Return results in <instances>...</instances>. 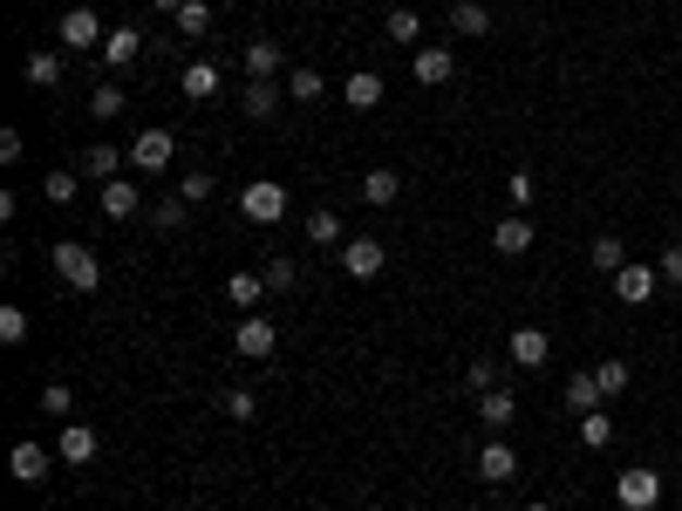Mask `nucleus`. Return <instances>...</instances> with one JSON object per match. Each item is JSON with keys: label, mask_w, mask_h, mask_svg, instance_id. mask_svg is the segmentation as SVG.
<instances>
[{"label": "nucleus", "mask_w": 682, "mask_h": 511, "mask_svg": "<svg viewBox=\"0 0 682 511\" xmlns=\"http://www.w3.org/2000/svg\"><path fill=\"white\" fill-rule=\"evenodd\" d=\"M239 219L281 225V219H287V185H281V177H252V185L239 191Z\"/></svg>", "instance_id": "obj_3"}, {"label": "nucleus", "mask_w": 682, "mask_h": 511, "mask_svg": "<svg viewBox=\"0 0 682 511\" xmlns=\"http://www.w3.org/2000/svg\"><path fill=\"white\" fill-rule=\"evenodd\" d=\"M48 266H55V279H62V287H75V294H96V287H103V260H96L83 239H62L55 252H48Z\"/></svg>", "instance_id": "obj_1"}, {"label": "nucleus", "mask_w": 682, "mask_h": 511, "mask_svg": "<svg viewBox=\"0 0 682 511\" xmlns=\"http://www.w3.org/2000/svg\"><path fill=\"white\" fill-rule=\"evenodd\" d=\"M171 158H178V137H171L164 123H144V130L131 137V171H137V177H158Z\"/></svg>", "instance_id": "obj_2"}, {"label": "nucleus", "mask_w": 682, "mask_h": 511, "mask_svg": "<svg viewBox=\"0 0 682 511\" xmlns=\"http://www.w3.org/2000/svg\"><path fill=\"white\" fill-rule=\"evenodd\" d=\"M533 239H540V225H533V212H505V219L492 225V246L505 252V260H519V252H533Z\"/></svg>", "instance_id": "obj_9"}, {"label": "nucleus", "mask_w": 682, "mask_h": 511, "mask_svg": "<svg viewBox=\"0 0 682 511\" xmlns=\"http://www.w3.org/2000/svg\"><path fill=\"white\" fill-rule=\"evenodd\" d=\"M383 35H389V41H402V48H423V14H417V8H389Z\"/></svg>", "instance_id": "obj_28"}, {"label": "nucleus", "mask_w": 682, "mask_h": 511, "mask_svg": "<svg viewBox=\"0 0 682 511\" xmlns=\"http://www.w3.org/2000/svg\"><path fill=\"white\" fill-rule=\"evenodd\" d=\"M587 266H594V273H608V279H615V273L628 266V246H621L615 233H600V239L587 246Z\"/></svg>", "instance_id": "obj_30"}, {"label": "nucleus", "mask_w": 682, "mask_h": 511, "mask_svg": "<svg viewBox=\"0 0 682 511\" xmlns=\"http://www.w3.org/2000/svg\"><path fill=\"white\" fill-rule=\"evenodd\" d=\"M96 450H103V444H96L89 423H62V437H55V457H62V464H96Z\"/></svg>", "instance_id": "obj_16"}, {"label": "nucleus", "mask_w": 682, "mask_h": 511, "mask_svg": "<svg viewBox=\"0 0 682 511\" xmlns=\"http://www.w3.org/2000/svg\"><path fill=\"white\" fill-rule=\"evenodd\" d=\"M212 191H219V185H212V171H191L185 185H178V198H185V204H206Z\"/></svg>", "instance_id": "obj_43"}, {"label": "nucleus", "mask_w": 682, "mask_h": 511, "mask_svg": "<svg viewBox=\"0 0 682 511\" xmlns=\"http://www.w3.org/2000/svg\"><path fill=\"white\" fill-rule=\"evenodd\" d=\"M287 96L314 110V102H327V75H321V68H287Z\"/></svg>", "instance_id": "obj_29"}, {"label": "nucleus", "mask_w": 682, "mask_h": 511, "mask_svg": "<svg viewBox=\"0 0 682 511\" xmlns=\"http://www.w3.org/2000/svg\"><path fill=\"white\" fill-rule=\"evenodd\" d=\"M580 444H587V450L615 444V416H608V409H587V416H580Z\"/></svg>", "instance_id": "obj_32"}, {"label": "nucleus", "mask_w": 682, "mask_h": 511, "mask_svg": "<svg viewBox=\"0 0 682 511\" xmlns=\"http://www.w3.org/2000/svg\"><path fill=\"white\" fill-rule=\"evenodd\" d=\"M219 83H225V75H219V62H212V55H206V62H185V75H178L185 102H212V96H219Z\"/></svg>", "instance_id": "obj_17"}, {"label": "nucleus", "mask_w": 682, "mask_h": 511, "mask_svg": "<svg viewBox=\"0 0 682 511\" xmlns=\"http://www.w3.org/2000/svg\"><path fill=\"white\" fill-rule=\"evenodd\" d=\"M525 511H553V504H546V498H533V504H525Z\"/></svg>", "instance_id": "obj_47"}, {"label": "nucleus", "mask_w": 682, "mask_h": 511, "mask_svg": "<svg viewBox=\"0 0 682 511\" xmlns=\"http://www.w3.org/2000/svg\"><path fill=\"white\" fill-rule=\"evenodd\" d=\"M308 246H314V252H342V246H348V239H342V219L327 212V204H314V212H308Z\"/></svg>", "instance_id": "obj_22"}, {"label": "nucleus", "mask_w": 682, "mask_h": 511, "mask_svg": "<svg viewBox=\"0 0 682 511\" xmlns=\"http://www.w3.org/2000/svg\"><path fill=\"white\" fill-rule=\"evenodd\" d=\"M594 375H600V396H621L628 382H635V375H628V362H594Z\"/></svg>", "instance_id": "obj_42"}, {"label": "nucleus", "mask_w": 682, "mask_h": 511, "mask_svg": "<svg viewBox=\"0 0 682 511\" xmlns=\"http://www.w3.org/2000/svg\"><path fill=\"white\" fill-rule=\"evenodd\" d=\"M150 219H158V233H178V225L191 219V204L185 198H158V204H150Z\"/></svg>", "instance_id": "obj_36"}, {"label": "nucleus", "mask_w": 682, "mask_h": 511, "mask_svg": "<svg viewBox=\"0 0 682 511\" xmlns=\"http://www.w3.org/2000/svg\"><path fill=\"white\" fill-rule=\"evenodd\" d=\"M505 354H512V369H546L553 362V335H546V327H512Z\"/></svg>", "instance_id": "obj_10"}, {"label": "nucleus", "mask_w": 682, "mask_h": 511, "mask_svg": "<svg viewBox=\"0 0 682 511\" xmlns=\"http://www.w3.org/2000/svg\"><path fill=\"white\" fill-rule=\"evenodd\" d=\"M225 416H233V423H252V416H260V396H252V389H225Z\"/></svg>", "instance_id": "obj_40"}, {"label": "nucleus", "mask_w": 682, "mask_h": 511, "mask_svg": "<svg viewBox=\"0 0 682 511\" xmlns=\"http://www.w3.org/2000/svg\"><path fill=\"white\" fill-rule=\"evenodd\" d=\"M615 504H621V511H655V504H662V471L628 464V471L615 477Z\"/></svg>", "instance_id": "obj_4"}, {"label": "nucleus", "mask_w": 682, "mask_h": 511, "mask_svg": "<svg viewBox=\"0 0 682 511\" xmlns=\"http://www.w3.org/2000/svg\"><path fill=\"white\" fill-rule=\"evenodd\" d=\"M225 300H233V307H260V300H266V273L239 266L233 279H225Z\"/></svg>", "instance_id": "obj_26"}, {"label": "nucleus", "mask_w": 682, "mask_h": 511, "mask_svg": "<svg viewBox=\"0 0 682 511\" xmlns=\"http://www.w3.org/2000/svg\"><path fill=\"white\" fill-rule=\"evenodd\" d=\"M464 389H471V396L505 389V369H498V362H471V369H464Z\"/></svg>", "instance_id": "obj_35"}, {"label": "nucleus", "mask_w": 682, "mask_h": 511, "mask_svg": "<svg viewBox=\"0 0 682 511\" xmlns=\"http://www.w3.org/2000/svg\"><path fill=\"white\" fill-rule=\"evenodd\" d=\"M342 102H348V110H375V102H383V75H375V68H356V75L342 83Z\"/></svg>", "instance_id": "obj_23"}, {"label": "nucleus", "mask_w": 682, "mask_h": 511, "mask_svg": "<svg viewBox=\"0 0 682 511\" xmlns=\"http://www.w3.org/2000/svg\"><path fill=\"white\" fill-rule=\"evenodd\" d=\"M239 62H246V75H252V83H281V75H287L281 41H246V48H239Z\"/></svg>", "instance_id": "obj_12"}, {"label": "nucleus", "mask_w": 682, "mask_h": 511, "mask_svg": "<svg viewBox=\"0 0 682 511\" xmlns=\"http://www.w3.org/2000/svg\"><path fill=\"white\" fill-rule=\"evenodd\" d=\"M396 191H402V177H396V171H383V164L362 171V204H396Z\"/></svg>", "instance_id": "obj_31"}, {"label": "nucleus", "mask_w": 682, "mask_h": 511, "mask_svg": "<svg viewBox=\"0 0 682 511\" xmlns=\"http://www.w3.org/2000/svg\"><path fill=\"white\" fill-rule=\"evenodd\" d=\"M281 102H287V89H281V83H246V96H239V110H246L252 123H266L273 110H281Z\"/></svg>", "instance_id": "obj_24"}, {"label": "nucleus", "mask_w": 682, "mask_h": 511, "mask_svg": "<svg viewBox=\"0 0 682 511\" xmlns=\"http://www.w3.org/2000/svg\"><path fill=\"white\" fill-rule=\"evenodd\" d=\"M75 185H83V171H48L41 177V198L48 204H75Z\"/></svg>", "instance_id": "obj_34"}, {"label": "nucleus", "mask_w": 682, "mask_h": 511, "mask_svg": "<svg viewBox=\"0 0 682 511\" xmlns=\"http://www.w3.org/2000/svg\"><path fill=\"white\" fill-rule=\"evenodd\" d=\"M478 423H485V429H512V423H519V396H512V389L478 396Z\"/></svg>", "instance_id": "obj_19"}, {"label": "nucleus", "mask_w": 682, "mask_h": 511, "mask_svg": "<svg viewBox=\"0 0 682 511\" xmlns=\"http://www.w3.org/2000/svg\"><path fill=\"white\" fill-rule=\"evenodd\" d=\"M8 471H14V484H48V471H55V457H48V450L28 437V444H14V450H8Z\"/></svg>", "instance_id": "obj_13"}, {"label": "nucleus", "mask_w": 682, "mask_h": 511, "mask_svg": "<svg viewBox=\"0 0 682 511\" xmlns=\"http://www.w3.org/2000/svg\"><path fill=\"white\" fill-rule=\"evenodd\" d=\"M600 402H608V396H600V375L594 369H573L567 375V409H573V416H587V409H600Z\"/></svg>", "instance_id": "obj_20"}, {"label": "nucleus", "mask_w": 682, "mask_h": 511, "mask_svg": "<svg viewBox=\"0 0 682 511\" xmlns=\"http://www.w3.org/2000/svg\"><path fill=\"white\" fill-rule=\"evenodd\" d=\"M69 409H75L69 382H41V416H69Z\"/></svg>", "instance_id": "obj_38"}, {"label": "nucleus", "mask_w": 682, "mask_h": 511, "mask_svg": "<svg viewBox=\"0 0 682 511\" xmlns=\"http://www.w3.org/2000/svg\"><path fill=\"white\" fill-rule=\"evenodd\" d=\"M294 287H300V266L294 260H273L266 266V294H294Z\"/></svg>", "instance_id": "obj_41"}, {"label": "nucleus", "mask_w": 682, "mask_h": 511, "mask_svg": "<svg viewBox=\"0 0 682 511\" xmlns=\"http://www.w3.org/2000/svg\"><path fill=\"white\" fill-rule=\"evenodd\" d=\"M123 102H131V96H123V83H96L89 89V116L110 123V116H123Z\"/></svg>", "instance_id": "obj_33"}, {"label": "nucleus", "mask_w": 682, "mask_h": 511, "mask_svg": "<svg viewBox=\"0 0 682 511\" xmlns=\"http://www.w3.org/2000/svg\"><path fill=\"white\" fill-rule=\"evenodd\" d=\"M450 28L485 41V35H492V8H485V0H458V8H450Z\"/></svg>", "instance_id": "obj_27"}, {"label": "nucleus", "mask_w": 682, "mask_h": 511, "mask_svg": "<svg viewBox=\"0 0 682 511\" xmlns=\"http://www.w3.org/2000/svg\"><path fill=\"white\" fill-rule=\"evenodd\" d=\"M410 75H417V89H444L450 75H458V55H450L444 41H423L417 55H410Z\"/></svg>", "instance_id": "obj_8"}, {"label": "nucleus", "mask_w": 682, "mask_h": 511, "mask_svg": "<svg viewBox=\"0 0 682 511\" xmlns=\"http://www.w3.org/2000/svg\"><path fill=\"white\" fill-rule=\"evenodd\" d=\"M383 266H389L383 239H348V246H342V273H348V279H375Z\"/></svg>", "instance_id": "obj_11"}, {"label": "nucleus", "mask_w": 682, "mask_h": 511, "mask_svg": "<svg viewBox=\"0 0 682 511\" xmlns=\"http://www.w3.org/2000/svg\"><path fill=\"white\" fill-rule=\"evenodd\" d=\"M55 41H62V48H103L110 28H103V14H96V8H69V14L55 21Z\"/></svg>", "instance_id": "obj_6"}, {"label": "nucleus", "mask_w": 682, "mask_h": 511, "mask_svg": "<svg viewBox=\"0 0 682 511\" xmlns=\"http://www.w3.org/2000/svg\"><path fill=\"white\" fill-rule=\"evenodd\" d=\"M150 8H164V14H178V8H185V0H150Z\"/></svg>", "instance_id": "obj_46"}, {"label": "nucleus", "mask_w": 682, "mask_h": 511, "mask_svg": "<svg viewBox=\"0 0 682 511\" xmlns=\"http://www.w3.org/2000/svg\"><path fill=\"white\" fill-rule=\"evenodd\" d=\"M0 341H8V348L28 341V307H0Z\"/></svg>", "instance_id": "obj_39"}, {"label": "nucleus", "mask_w": 682, "mask_h": 511, "mask_svg": "<svg viewBox=\"0 0 682 511\" xmlns=\"http://www.w3.org/2000/svg\"><path fill=\"white\" fill-rule=\"evenodd\" d=\"M144 55V28H131V21H123V28H110V41H103V62L110 68H131Z\"/></svg>", "instance_id": "obj_21"}, {"label": "nucleus", "mask_w": 682, "mask_h": 511, "mask_svg": "<svg viewBox=\"0 0 682 511\" xmlns=\"http://www.w3.org/2000/svg\"><path fill=\"white\" fill-rule=\"evenodd\" d=\"M21 75H28L35 89H55L62 83V48H35V55L21 62Z\"/></svg>", "instance_id": "obj_25"}, {"label": "nucleus", "mask_w": 682, "mask_h": 511, "mask_svg": "<svg viewBox=\"0 0 682 511\" xmlns=\"http://www.w3.org/2000/svg\"><path fill=\"white\" fill-rule=\"evenodd\" d=\"M123 158H131V150H116V144H89L83 158H75V171H83V177H96V185H110Z\"/></svg>", "instance_id": "obj_18"}, {"label": "nucleus", "mask_w": 682, "mask_h": 511, "mask_svg": "<svg viewBox=\"0 0 682 511\" xmlns=\"http://www.w3.org/2000/svg\"><path fill=\"white\" fill-rule=\"evenodd\" d=\"M96 204H103V219H137L144 191L131 185V177H110V185H96Z\"/></svg>", "instance_id": "obj_15"}, {"label": "nucleus", "mask_w": 682, "mask_h": 511, "mask_svg": "<svg viewBox=\"0 0 682 511\" xmlns=\"http://www.w3.org/2000/svg\"><path fill=\"white\" fill-rule=\"evenodd\" d=\"M233 348L246 354V362H273V348H281V327H273L266 314H246V321L233 327Z\"/></svg>", "instance_id": "obj_7"}, {"label": "nucleus", "mask_w": 682, "mask_h": 511, "mask_svg": "<svg viewBox=\"0 0 682 511\" xmlns=\"http://www.w3.org/2000/svg\"><path fill=\"white\" fill-rule=\"evenodd\" d=\"M212 28V0H185L178 8V35H206Z\"/></svg>", "instance_id": "obj_37"}, {"label": "nucleus", "mask_w": 682, "mask_h": 511, "mask_svg": "<svg viewBox=\"0 0 682 511\" xmlns=\"http://www.w3.org/2000/svg\"><path fill=\"white\" fill-rule=\"evenodd\" d=\"M655 266H662V287H682V246H662Z\"/></svg>", "instance_id": "obj_44"}, {"label": "nucleus", "mask_w": 682, "mask_h": 511, "mask_svg": "<svg viewBox=\"0 0 682 511\" xmlns=\"http://www.w3.org/2000/svg\"><path fill=\"white\" fill-rule=\"evenodd\" d=\"M519 477V450L512 444H485V450H478V484H512Z\"/></svg>", "instance_id": "obj_14"}, {"label": "nucleus", "mask_w": 682, "mask_h": 511, "mask_svg": "<svg viewBox=\"0 0 682 511\" xmlns=\"http://www.w3.org/2000/svg\"><path fill=\"white\" fill-rule=\"evenodd\" d=\"M505 191H512V204H533V171H512V185H505Z\"/></svg>", "instance_id": "obj_45"}, {"label": "nucleus", "mask_w": 682, "mask_h": 511, "mask_svg": "<svg viewBox=\"0 0 682 511\" xmlns=\"http://www.w3.org/2000/svg\"><path fill=\"white\" fill-rule=\"evenodd\" d=\"M655 294H662V266H655V260H628L615 273V300L621 307H648Z\"/></svg>", "instance_id": "obj_5"}]
</instances>
